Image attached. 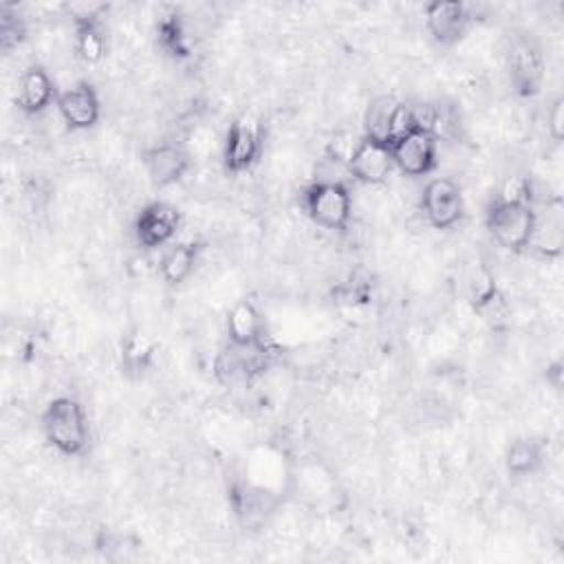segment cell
Listing matches in <instances>:
<instances>
[{
	"instance_id": "obj_1",
	"label": "cell",
	"mask_w": 564,
	"mask_h": 564,
	"mask_svg": "<svg viewBox=\"0 0 564 564\" xmlns=\"http://www.w3.org/2000/svg\"><path fill=\"white\" fill-rule=\"evenodd\" d=\"M538 214L529 194H500L487 209V231L507 251H524L535 236Z\"/></svg>"
},
{
	"instance_id": "obj_2",
	"label": "cell",
	"mask_w": 564,
	"mask_h": 564,
	"mask_svg": "<svg viewBox=\"0 0 564 564\" xmlns=\"http://www.w3.org/2000/svg\"><path fill=\"white\" fill-rule=\"evenodd\" d=\"M42 432L51 447L64 456H77L88 445V416L73 397H55L42 414Z\"/></svg>"
},
{
	"instance_id": "obj_3",
	"label": "cell",
	"mask_w": 564,
	"mask_h": 564,
	"mask_svg": "<svg viewBox=\"0 0 564 564\" xmlns=\"http://www.w3.org/2000/svg\"><path fill=\"white\" fill-rule=\"evenodd\" d=\"M304 203L311 220L324 229H344L352 214V198L341 181H315Z\"/></svg>"
},
{
	"instance_id": "obj_4",
	"label": "cell",
	"mask_w": 564,
	"mask_h": 564,
	"mask_svg": "<svg viewBox=\"0 0 564 564\" xmlns=\"http://www.w3.org/2000/svg\"><path fill=\"white\" fill-rule=\"evenodd\" d=\"M262 143V126L253 117L242 115L234 119V123L227 130L223 148L225 167L234 174L247 172L260 159Z\"/></svg>"
},
{
	"instance_id": "obj_5",
	"label": "cell",
	"mask_w": 564,
	"mask_h": 564,
	"mask_svg": "<svg viewBox=\"0 0 564 564\" xmlns=\"http://www.w3.org/2000/svg\"><path fill=\"white\" fill-rule=\"evenodd\" d=\"M421 207L427 218V223L436 229H449L454 227L465 212V200L458 183L452 178H432L423 187Z\"/></svg>"
},
{
	"instance_id": "obj_6",
	"label": "cell",
	"mask_w": 564,
	"mask_h": 564,
	"mask_svg": "<svg viewBox=\"0 0 564 564\" xmlns=\"http://www.w3.org/2000/svg\"><path fill=\"white\" fill-rule=\"evenodd\" d=\"M507 68L511 86L522 97H533L540 93L544 79V59L540 48L531 40L516 37L511 42L507 53Z\"/></svg>"
},
{
	"instance_id": "obj_7",
	"label": "cell",
	"mask_w": 564,
	"mask_h": 564,
	"mask_svg": "<svg viewBox=\"0 0 564 564\" xmlns=\"http://www.w3.org/2000/svg\"><path fill=\"white\" fill-rule=\"evenodd\" d=\"M392 152L390 145L370 137H361L348 159H346V170L348 174L366 185H379L388 178L392 170Z\"/></svg>"
},
{
	"instance_id": "obj_8",
	"label": "cell",
	"mask_w": 564,
	"mask_h": 564,
	"mask_svg": "<svg viewBox=\"0 0 564 564\" xmlns=\"http://www.w3.org/2000/svg\"><path fill=\"white\" fill-rule=\"evenodd\" d=\"M392 163L408 176H425L436 165V137L425 128H416L403 139L390 143Z\"/></svg>"
},
{
	"instance_id": "obj_9",
	"label": "cell",
	"mask_w": 564,
	"mask_h": 564,
	"mask_svg": "<svg viewBox=\"0 0 564 564\" xmlns=\"http://www.w3.org/2000/svg\"><path fill=\"white\" fill-rule=\"evenodd\" d=\"M178 227L181 212L165 200H154L139 212L134 220V236L141 247L154 249L170 242L176 236Z\"/></svg>"
},
{
	"instance_id": "obj_10",
	"label": "cell",
	"mask_w": 564,
	"mask_h": 564,
	"mask_svg": "<svg viewBox=\"0 0 564 564\" xmlns=\"http://www.w3.org/2000/svg\"><path fill=\"white\" fill-rule=\"evenodd\" d=\"M469 9L458 0H436L425 4V26L436 44H456L469 26Z\"/></svg>"
},
{
	"instance_id": "obj_11",
	"label": "cell",
	"mask_w": 564,
	"mask_h": 564,
	"mask_svg": "<svg viewBox=\"0 0 564 564\" xmlns=\"http://www.w3.org/2000/svg\"><path fill=\"white\" fill-rule=\"evenodd\" d=\"M55 106H57L64 123L73 130H88L101 117L99 95L86 82H79V84L70 86L68 90L59 93Z\"/></svg>"
},
{
	"instance_id": "obj_12",
	"label": "cell",
	"mask_w": 564,
	"mask_h": 564,
	"mask_svg": "<svg viewBox=\"0 0 564 564\" xmlns=\"http://www.w3.org/2000/svg\"><path fill=\"white\" fill-rule=\"evenodd\" d=\"M143 165L154 185L167 187L185 176L189 170V154L176 143H159L143 152Z\"/></svg>"
},
{
	"instance_id": "obj_13",
	"label": "cell",
	"mask_w": 564,
	"mask_h": 564,
	"mask_svg": "<svg viewBox=\"0 0 564 564\" xmlns=\"http://www.w3.org/2000/svg\"><path fill=\"white\" fill-rule=\"evenodd\" d=\"M53 101H57L55 84L46 68L29 66L18 82V106L26 115L44 112Z\"/></svg>"
},
{
	"instance_id": "obj_14",
	"label": "cell",
	"mask_w": 564,
	"mask_h": 564,
	"mask_svg": "<svg viewBox=\"0 0 564 564\" xmlns=\"http://www.w3.org/2000/svg\"><path fill=\"white\" fill-rule=\"evenodd\" d=\"M264 344L260 346H236L229 344L216 359V370L227 383L247 381L251 375L264 368Z\"/></svg>"
},
{
	"instance_id": "obj_15",
	"label": "cell",
	"mask_w": 564,
	"mask_h": 564,
	"mask_svg": "<svg viewBox=\"0 0 564 564\" xmlns=\"http://www.w3.org/2000/svg\"><path fill=\"white\" fill-rule=\"evenodd\" d=\"M227 337L236 346H260L264 337V319L249 300L236 302L227 313Z\"/></svg>"
},
{
	"instance_id": "obj_16",
	"label": "cell",
	"mask_w": 564,
	"mask_h": 564,
	"mask_svg": "<svg viewBox=\"0 0 564 564\" xmlns=\"http://www.w3.org/2000/svg\"><path fill=\"white\" fill-rule=\"evenodd\" d=\"M198 253H200L198 242H178V245L170 247L159 262L161 278L172 286L183 284L192 275Z\"/></svg>"
},
{
	"instance_id": "obj_17",
	"label": "cell",
	"mask_w": 564,
	"mask_h": 564,
	"mask_svg": "<svg viewBox=\"0 0 564 564\" xmlns=\"http://www.w3.org/2000/svg\"><path fill=\"white\" fill-rule=\"evenodd\" d=\"M542 463H544V445L538 438L522 436L507 445L505 467L511 476H516V478L529 476V474L538 471Z\"/></svg>"
},
{
	"instance_id": "obj_18",
	"label": "cell",
	"mask_w": 564,
	"mask_h": 564,
	"mask_svg": "<svg viewBox=\"0 0 564 564\" xmlns=\"http://www.w3.org/2000/svg\"><path fill=\"white\" fill-rule=\"evenodd\" d=\"M156 341L150 333L141 328H132L128 335L121 339V366L128 375H141L143 370L150 368L154 359Z\"/></svg>"
},
{
	"instance_id": "obj_19",
	"label": "cell",
	"mask_w": 564,
	"mask_h": 564,
	"mask_svg": "<svg viewBox=\"0 0 564 564\" xmlns=\"http://www.w3.org/2000/svg\"><path fill=\"white\" fill-rule=\"evenodd\" d=\"M106 33L101 20L75 22V51L86 64H99L106 57Z\"/></svg>"
},
{
	"instance_id": "obj_20",
	"label": "cell",
	"mask_w": 564,
	"mask_h": 564,
	"mask_svg": "<svg viewBox=\"0 0 564 564\" xmlns=\"http://www.w3.org/2000/svg\"><path fill=\"white\" fill-rule=\"evenodd\" d=\"M397 104H399V101H394L392 97H377V99L368 106L366 117H364L366 137L388 143V130H390V121H392V115H394ZM388 145H390V143H388Z\"/></svg>"
},
{
	"instance_id": "obj_21",
	"label": "cell",
	"mask_w": 564,
	"mask_h": 564,
	"mask_svg": "<svg viewBox=\"0 0 564 564\" xmlns=\"http://www.w3.org/2000/svg\"><path fill=\"white\" fill-rule=\"evenodd\" d=\"M159 37H161L163 46H165L170 53H174V55H178V57H185V55L189 53L185 31H183V26H181V22H178L176 15H170L167 20H163V22L159 24Z\"/></svg>"
},
{
	"instance_id": "obj_22",
	"label": "cell",
	"mask_w": 564,
	"mask_h": 564,
	"mask_svg": "<svg viewBox=\"0 0 564 564\" xmlns=\"http://www.w3.org/2000/svg\"><path fill=\"white\" fill-rule=\"evenodd\" d=\"M416 128H421L416 110L412 106L405 104H397L392 121H390V130H388V143H394L399 139H403L405 134L414 132Z\"/></svg>"
},
{
	"instance_id": "obj_23",
	"label": "cell",
	"mask_w": 564,
	"mask_h": 564,
	"mask_svg": "<svg viewBox=\"0 0 564 564\" xmlns=\"http://www.w3.org/2000/svg\"><path fill=\"white\" fill-rule=\"evenodd\" d=\"M24 40V24L15 13H9L7 7L0 13V44L4 51H11Z\"/></svg>"
},
{
	"instance_id": "obj_24",
	"label": "cell",
	"mask_w": 564,
	"mask_h": 564,
	"mask_svg": "<svg viewBox=\"0 0 564 564\" xmlns=\"http://www.w3.org/2000/svg\"><path fill=\"white\" fill-rule=\"evenodd\" d=\"M546 128H549V134L560 141L562 134H564V99L562 97H555L546 110Z\"/></svg>"
}]
</instances>
